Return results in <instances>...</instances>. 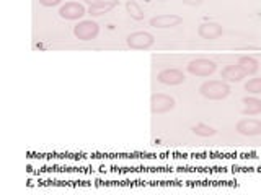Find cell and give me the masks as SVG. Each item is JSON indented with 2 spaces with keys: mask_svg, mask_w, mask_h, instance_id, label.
I'll return each mask as SVG.
<instances>
[{
  "mask_svg": "<svg viewBox=\"0 0 261 195\" xmlns=\"http://www.w3.org/2000/svg\"><path fill=\"white\" fill-rule=\"evenodd\" d=\"M199 93L206 98V100L219 101L230 94V86H228V83L224 80H209V81H204L199 86Z\"/></svg>",
  "mask_w": 261,
  "mask_h": 195,
  "instance_id": "1",
  "label": "cell"
},
{
  "mask_svg": "<svg viewBox=\"0 0 261 195\" xmlns=\"http://www.w3.org/2000/svg\"><path fill=\"white\" fill-rule=\"evenodd\" d=\"M100 26L93 20H82L73 26V35L79 41H92L98 36Z\"/></svg>",
  "mask_w": 261,
  "mask_h": 195,
  "instance_id": "2",
  "label": "cell"
},
{
  "mask_svg": "<svg viewBox=\"0 0 261 195\" xmlns=\"http://www.w3.org/2000/svg\"><path fill=\"white\" fill-rule=\"evenodd\" d=\"M188 72L194 77H209L216 72L217 65L209 59H194L188 63Z\"/></svg>",
  "mask_w": 261,
  "mask_h": 195,
  "instance_id": "3",
  "label": "cell"
},
{
  "mask_svg": "<svg viewBox=\"0 0 261 195\" xmlns=\"http://www.w3.org/2000/svg\"><path fill=\"white\" fill-rule=\"evenodd\" d=\"M155 43L153 36L150 32L147 31H136V32H130V35L126 38V44L130 49H149L152 47Z\"/></svg>",
  "mask_w": 261,
  "mask_h": 195,
  "instance_id": "4",
  "label": "cell"
},
{
  "mask_svg": "<svg viewBox=\"0 0 261 195\" xmlns=\"http://www.w3.org/2000/svg\"><path fill=\"white\" fill-rule=\"evenodd\" d=\"M175 108V100L168 94L155 93L150 98V109L153 114H165Z\"/></svg>",
  "mask_w": 261,
  "mask_h": 195,
  "instance_id": "5",
  "label": "cell"
},
{
  "mask_svg": "<svg viewBox=\"0 0 261 195\" xmlns=\"http://www.w3.org/2000/svg\"><path fill=\"white\" fill-rule=\"evenodd\" d=\"M235 130L240 135H245V137H256V135H261V120L245 117V119L237 122Z\"/></svg>",
  "mask_w": 261,
  "mask_h": 195,
  "instance_id": "6",
  "label": "cell"
},
{
  "mask_svg": "<svg viewBox=\"0 0 261 195\" xmlns=\"http://www.w3.org/2000/svg\"><path fill=\"white\" fill-rule=\"evenodd\" d=\"M88 10L79 2H67L59 8V15L64 20H80Z\"/></svg>",
  "mask_w": 261,
  "mask_h": 195,
  "instance_id": "7",
  "label": "cell"
},
{
  "mask_svg": "<svg viewBox=\"0 0 261 195\" xmlns=\"http://www.w3.org/2000/svg\"><path fill=\"white\" fill-rule=\"evenodd\" d=\"M157 80L160 81V83H163V85L175 86V85L185 83L186 77H185V73L181 70H178V69H165V70L159 72Z\"/></svg>",
  "mask_w": 261,
  "mask_h": 195,
  "instance_id": "8",
  "label": "cell"
},
{
  "mask_svg": "<svg viewBox=\"0 0 261 195\" xmlns=\"http://www.w3.org/2000/svg\"><path fill=\"white\" fill-rule=\"evenodd\" d=\"M183 23V18L178 15H173V13H165V15H159V16H153L150 20V26L152 28H159V29H163V28H173V26H178V24Z\"/></svg>",
  "mask_w": 261,
  "mask_h": 195,
  "instance_id": "9",
  "label": "cell"
},
{
  "mask_svg": "<svg viewBox=\"0 0 261 195\" xmlns=\"http://www.w3.org/2000/svg\"><path fill=\"white\" fill-rule=\"evenodd\" d=\"M198 35L202 39H207V41L217 39L219 36H222V26H220V24L216 23V21H204V23L199 24Z\"/></svg>",
  "mask_w": 261,
  "mask_h": 195,
  "instance_id": "10",
  "label": "cell"
},
{
  "mask_svg": "<svg viewBox=\"0 0 261 195\" xmlns=\"http://www.w3.org/2000/svg\"><path fill=\"white\" fill-rule=\"evenodd\" d=\"M245 77H247V73L243 72V69L239 63L227 65V67L222 70V73H220V78L224 81H228V83H239V81H242Z\"/></svg>",
  "mask_w": 261,
  "mask_h": 195,
  "instance_id": "11",
  "label": "cell"
},
{
  "mask_svg": "<svg viewBox=\"0 0 261 195\" xmlns=\"http://www.w3.org/2000/svg\"><path fill=\"white\" fill-rule=\"evenodd\" d=\"M114 7H118V0H98L96 4L88 7V13L92 16H100L111 12Z\"/></svg>",
  "mask_w": 261,
  "mask_h": 195,
  "instance_id": "12",
  "label": "cell"
},
{
  "mask_svg": "<svg viewBox=\"0 0 261 195\" xmlns=\"http://www.w3.org/2000/svg\"><path fill=\"white\" fill-rule=\"evenodd\" d=\"M242 112L245 114V116H256V114L261 112V100H258V98L255 96H247L242 100Z\"/></svg>",
  "mask_w": 261,
  "mask_h": 195,
  "instance_id": "13",
  "label": "cell"
},
{
  "mask_svg": "<svg viewBox=\"0 0 261 195\" xmlns=\"http://www.w3.org/2000/svg\"><path fill=\"white\" fill-rule=\"evenodd\" d=\"M237 63L240 65V67L243 69V72L247 73V75H255V73L258 72V60L253 59V57H248V55L240 57Z\"/></svg>",
  "mask_w": 261,
  "mask_h": 195,
  "instance_id": "14",
  "label": "cell"
},
{
  "mask_svg": "<svg viewBox=\"0 0 261 195\" xmlns=\"http://www.w3.org/2000/svg\"><path fill=\"white\" fill-rule=\"evenodd\" d=\"M126 10L129 13V16L133 20H142L144 18V10H142V7L139 5L137 2H134V0H129V2L126 4Z\"/></svg>",
  "mask_w": 261,
  "mask_h": 195,
  "instance_id": "15",
  "label": "cell"
},
{
  "mask_svg": "<svg viewBox=\"0 0 261 195\" xmlns=\"http://www.w3.org/2000/svg\"><path fill=\"white\" fill-rule=\"evenodd\" d=\"M193 134L198 135V137H212V135H216V128L199 122V124H196L193 127Z\"/></svg>",
  "mask_w": 261,
  "mask_h": 195,
  "instance_id": "16",
  "label": "cell"
},
{
  "mask_svg": "<svg viewBox=\"0 0 261 195\" xmlns=\"http://www.w3.org/2000/svg\"><path fill=\"white\" fill-rule=\"evenodd\" d=\"M245 89L251 94H261V77L259 78H250L245 83Z\"/></svg>",
  "mask_w": 261,
  "mask_h": 195,
  "instance_id": "17",
  "label": "cell"
},
{
  "mask_svg": "<svg viewBox=\"0 0 261 195\" xmlns=\"http://www.w3.org/2000/svg\"><path fill=\"white\" fill-rule=\"evenodd\" d=\"M62 0H39V4L43 7H57Z\"/></svg>",
  "mask_w": 261,
  "mask_h": 195,
  "instance_id": "18",
  "label": "cell"
},
{
  "mask_svg": "<svg viewBox=\"0 0 261 195\" xmlns=\"http://www.w3.org/2000/svg\"><path fill=\"white\" fill-rule=\"evenodd\" d=\"M204 2V0H183L185 5H190V7H198Z\"/></svg>",
  "mask_w": 261,
  "mask_h": 195,
  "instance_id": "19",
  "label": "cell"
},
{
  "mask_svg": "<svg viewBox=\"0 0 261 195\" xmlns=\"http://www.w3.org/2000/svg\"><path fill=\"white\" fill-rule=\"evenodd\" d=\"M84 2H85V4H88V5H93V4H96V2H98V0H84Z\"/></svg>",
  "mask_w": 261,
  "mask_h": 195,
  "instance_id": "20",
  "label": "cell"
},
{
  "mask_svg": "<svg viewBox=\"0 0 261 195\" xmlns=\"http://www.w3.org/2000/svg\"><path fill=\"white\" fill-rule=\"evenodd\" d=\"M160 2H167V0H160Z\"/></svg>",
  "mask_w": 261,
  "mask_h": 195,
  "instance_id": "21",
  "label": "cell"
}]
</instances>
